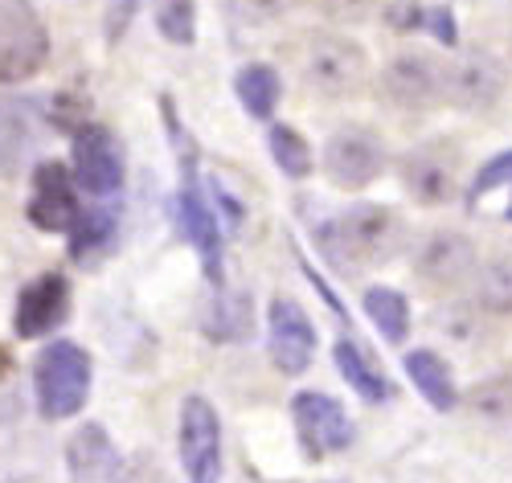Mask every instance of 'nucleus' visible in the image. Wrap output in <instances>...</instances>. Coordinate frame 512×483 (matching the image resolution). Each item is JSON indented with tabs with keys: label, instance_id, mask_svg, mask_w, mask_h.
I'll use <instances>...</instances> for the list:
<instances>
[{
	"label": "nucleus",
	"instance_id": "16",
	"mask_svg": "<svg viewBox=\"0 0 512 483\" xmlns=\"http://www.w3.org/2000/svg\"><path fill=\"white\" fill-rule=\"evenodd\" d=\"M177 222H181L185 238L197 246L209 279H218V271H222V230H218V217H213V209L205 205V197L197 193V185L181 189V197H177Z\"/></svg>",
	"mask_w": 512,
	"mask_h": 483
},
{
	"label": "nucleus",
	"instance_id": "14",
	"mask_svg": "<svg viewBox=\"0 0 512 483\" xmlns=\"http://www.w3.org/2000/svg\"><path fill=\"white\" fill-rule=\"evenodd\" d=\"M312 353H316V332L304 316V307L295 299H275L271 303V361L295 377L312 365Z\"/></svg>",
	"mask_w": 512,
	"mask_h": 483
},
{
	"label": "nucleus",
	"instance_id": "28",
	"mask_svg": "<svg viewBox=\"0 0 512 483\" xmlns=\"http://www.w3.org/2000/svg\"><path fill=\"white\" fill-rule=\"evenodd\" d=\"M156 25L173 46H189L197 37V9L193 0H156Z\"/></svg>",
	"mask_w": 512,
	"mask_h": 483
},
{
	"label": "nucleus",
	"instance_id": "25",
	"mask_svg": "<svg viewBox=\"0 0 512 483\" xmlns=\"http://www.w3.org/2000/svg\"><path fill=\"white\" fill-rule=\"evenodd\" d=\"M467 402H472L476 414H484L492 422H508L512 418V369H500L488 381H480L467 393Z\"/></svg>",
	"mask_w": 512,
	"mask_h": 483
},
{
	"label": "nucleus",
	"instance_id": "1",
	"mask_svg": "<svg viewBox=\"0 0 512 483\" xmlns=\"http://www.w3.org/2000/svg\"><path fill=\"white\" fill-rule=\"evenodd\" d=\"M320 250L340 271H365L394 258L402 246V222L386 205H357L320 226Z\"/></svg>",
	"mask_w": 512,
	"mask_h": 483
},
{
	"label": "nucleus",
	"instance_id": "22",
	"mask_svg": "<svg viewBox=\"0 0 512 483\" xmlns=\"http://www.w3.org/2000/svg\"><path fill=\"white\" fill-rule=\"evenodd\" d=\"M365 312L373 320V328L381 332V340H390V344H402L406 332H410V307L398 291L390 287H373L365 295Z\"/></svg>",
	"mask_w": 512,
	"mask_h": 483
},
{
	"label": "nucleus",
	"instance_id": "12",
	"mask_svg": "<svg viewBox=\"0 0 512 483\" xmlns=\"http://www.w3.org/2000/svg\"><path fill=\"white\" fill-rule=\"evenodd\" d=\"M504 91V66L492 54H463L443 74V99L467 111H484Z\"/></svg>",
	"mask_w": 512,
	"mask_h": 483
},
{
	"label": "nucleus",
	"instance_id": "32",
	"mask_svg": "<svg viewBox=\"0 0 512 483\" xmlns=\"http://www.w3.org/2000/svg\"><path fill=\"white\" fill-rule=\"evenodd\" d=\"M115 483H164V479L156 475V467H132V471H123Z\"/></svg>",
	"mask_w": 512,
	"mask_h": 483
},
{
	"label": "nucleus",
	"instance_id": "7",
	"mask_svg": "<svg viewBox=\"0 0 512 483\" xmlns=\"http://www.w3.org/2000/svg\"><path fill=\"white\" fill-rule=\"evenodd\" d=\"M291 418H295L300 443L312 459L336 455V451H345L353 443V422H349L345 410H340L336 398H328V393H295Z\"/></svg>",
	"mask_w": 512,
	"mask_h": 483
},
{
	"label": "nucleus",
	"instance_id": "20",
	"mask_svg": "<svg viewBox=\"0 0 512 483\" xmlns=\"http://www.w3.org/2000/svg\"><path fill=\"white\" fill-rule=\"evenodd\" d=\"M33 111L21 103H0V172H13L33 148Z\"/></svg>",
	"mask_w": 512,
	"mask_h": 483
},
{
	"label": "nucleus",
	"instance_id": "8",
	"mask_svg": "<svg viewBox=\"0 0 512 483\" xmlns=\"http://www.w3.org/2000/svg\"><path fill=\"white\" fill-rule=\"evenodd\" d=\"M29 222L46 234H62V230H74L78 222V189H74V177L62 168V164H37L33 172V185H29Z\"/></svg>",
	"mask_w": 512,
	"mask_h": 483
},
{
	"label": "nucleus",
	"instance_id": "26",
	"mask_svg": "<svg viewBox=\"0 0 512 483\" xmlns=\"http://www.w3.org/2000/svg\"><path fill=\"white\" fill-rule=\"evenodd\" d=\"M70 234H74V246H70V254H74V258H87L95 246L111 242V234H115V209H107V205L82 209Z\"/></svg>",
	"mask_w": 512,
	"mask_h": 483
},
{
	"label": "nucleus",
	"instance_id": "24",
	"mask_svg": "<svg viewBox=\"0 0 512 483\" xmlns=\"http://www.w3.org/2000/svg\"><path fill=\"white\" fill-rule=\"evenodd\" d=\"M476 291L488 312H512V254H496L476 275Z\"/></svg>",
	"mask_w": 512,
	"mask_h": 483
},
{
	"label": "nucleus",
	"instance_id": "10",
	"mask_svg": "<svg viewBox=\"0 0 512 483\" xmlns=\"http://www.w3.org/2000/svg\"><path fill=\"white\" fill-rule=\"evenodd\" d=\"M402 185L422 201V205H443L455 197L459 185V148L451 140H431L418 152L406 156L402 164Z\"/></svg>",
	"mask_w": 512,
	"mask_h": 483
},
{
	"label": "nucleus",
	"instance_id": "4",
	"mask_svg": "<svg viewBox=\"0 0 512 483\" xmlns=\"http://www.w3.org/2000/svg\"><path fill=\"white\" fill-rule=\"evenodd\" d=\"M50 58L46 25L29 0H0V82L33 78Z\"/></svg>",
	"mask_w": 512,
	"mask_h": 483
},
{
	"label": "nucleus",
	"instance_id": "15",
	"mask_svg": "<svg viewBox=\"0 0 512 483\" xmlns=\"http://www.w3.org/2000/svg\"><path fill=\"white\" fill-rule=\"evenodd\" d=\"M414 262H418V279L426 287H455L463 275H472L476 246H472V238H467V234L439 230V234H431L418 246Z\"/></svg>",
	"mask_w": 512,
	"mask_h": 483
},
{
	"label": "nucleus",
	"instance_id": "31",
	"mask_svg": "<svg viewBox=\"0 0 512 483\" xmlns=\"http://www.w3.org/2000/svg\"><path fill=\"white\" fill-rule=\"evenodd\" d=\"M324 9L332 17H365L373 9V0H324Z\"/></svg>",
	"mask_w": 512,
	"mask_h": 483
},
{
	"label": "nucleus",
	"instance_id": "3",
	"mask_svg": "<svg viewBox=\"0 0 512 483\" xmlns=\"http://www.w3.org/2000/svg\"><path fill=\"white\" fill-rule=\"evenodd\" d=\"M304 78L316 95L345 99L357 95L369 78V58L353 37L340 33H316L304 50Z\"/></svg>",
	"mask_w": 512,
	"mask_h": 483
},
{
	"label": "nucleus",
	"instance_id": "17",
	"mask_svg": "<svg viewBox=\"0 0 512 483\" xmlns=\"http://www.w3.org/2000/svg\"><path fill=\"white\" fill-rule=\"evenodd\" d=\"M66 463H70V475L78 483H95V479L119 475V451L111 447L103 426H82L66 447Z\"/></svg>",
	"mask_w": 512,
	"mask_h": 483
},
{
	"label": "nucleus",
	"instance_id": "9",
	"mask_svg": "<svg viewBox=\"0 0 512 483\" xmlns=\"http://www.w3.org/2000/svg\"><path fill=\"white\" fill-rule=\"evenodd\" d=\"M443 74L447 66L435 62L431 54H402L381 74V95L398 111H426L443 99Z\"/></svg>",
	"mask_w": 512,
	"mask_h": 483
},
{
	"label": "nucleus",
	"instance_id": "29",
	"mask_svg": "<svg viewBox=\"0 0 512 483\" xmlns=\"http://www.w3.org/2000/svg\"><path fill=\"white\" fill-rule=\"evenodd\" d=\"M295 0H230V9L238 21H250V25H267V21H279Z\"/></svg>",
	"mask_w": 512,
	"mask_h": 483
},
{
	"label": "nucleus",
	"instance_id": "30",
	"mask_svg": "<svg viewBox=\"0 0 512 483\" xmlns=\"http://www.w3.org/2000/svg\"><path fill=\"white\" fill-rule=\"evenodd\" d=\"M504 181H512V152H504V156H496L484 172H480V181H476V193H488V189H496V185H504Z\"/></svg>",
	"mask_w": 512,
	"mask_h": 483
},
{
	"label": "nucleus",
	"instance_id": "2",
	"mask_svg": "<svg viewBox=\"0 0 512 483\" xmlns=\"http://www.w3.org/2000/svg\"><path fill=\"white\" fill-rule=\"evenodd\" d=\"M37 406L46 418H70L87 406L91 393V357L87 348H78L74 340H54L41 348L37 369Z\"/></svg>",
	"mask_w": 512,
	"mask_h": 483
},
{
	"label": "nucleus",
	"instance_id": "13",
	"mask_svg": "<svg viewBox=\"0 0 512 483\" xmlns=\"http://www.w3.org/2000/svg\"><path fill=\"white\" fill-rule=\"evenodd\" d=\"M70 312V287L62 275H41L33 279L21 295H17V316L13 328L21 340H37V336H50Z\"/></svg>",
	"mask_w": 512,
	"mask_h": 483
},
{
	"label": "nucleus",
	"instance_id": "18",
	"mask_svg": "<svg viewBox=\"0 0 512 483\" xmlns=\"http://www.w3.org/2000/svg\"><path fill=\"white\" fill-rule=\"evenodd\" d=\"M250 328H254V312H250V295L242 291H218V299L205 307V332L213 340L238 344Z\"/></svg>",
	"mask_w": 512,
	"mask_h": 483
},
{
	"label": "nucleus",
	"instance_id": "6",
	"mask_svg": "<svg viewBox=\"0 0 512 483\" xmlns=\"http://www.w3.org/2000/svg\"><path fill=\"white\" fill-rule=\"evenodd\" d=\"M381 168H386V148L373 131L365 127H345L336 131L324 148V172L328 181L340 185V189H365L381 177Z\"/></svg>",
	"mask_w": 512,
	"mask_h": 483
},
{
	"label": "nucleus",
	"instance_id": "5",
	"mask_svg": "<svg viewBox=\"0 0 512 483\" xmlns=\"http://www.w3.org/2000/svg\"><path fill=\"white\" fill-rule=\"evenodd\" d=\"M181 463L189 483H218L222 475V426L205 398L181 406Z\"/></svg>",
	"mask_w": 512,
	"mask_h": 483
},
{
	"label": "nucleus",
	"instance_id": "11",
	"mask_svg": "<svg viewBox=\"0 0 512 483\" xmlns=\"http://www.w3.org/2000/svg\"><path fill=\"white\" fill-rule=\"evenodd\" d=\"M74 181L95 197H111L123 189V152L107 127L74 131Z\"/></svg>",
	"mask_w": 512,
	"mask_h": 483
},
{
	"label": "nucleus",
	"instance_id": "19",
	"mask_svg": "<svg viewBox=\"0 0 512 483\" xmlns=\"http://www.w3.org/2000/svg\"><path fill=\"white\" fill-rule=\"evenodd\" d=\"M406 373H410L414 389H418L422 398L431 402L435 410H451V406H455V385H451V373H447V365H443L435 353H426V348L410 353V357H406Z\"/></svg>",
	"mask_w": 512,
	"mask_h": 483
},
{
	"label": "nucleus",
	"instance_id": "21",
	"mask_svg": "<svg viewBox=\"0 0 512 483\" xmlns=\"http://www.w3.org/2000/svg\"><path fill=\"white\" fill-rule=\"evenodd\" d=\"M279 91H283V86H279V74L271 66L254 62V66L238 70V99H242V107L254 119H271V111L279 103Z\"/></svg>",
	"mask_w": 512,
	"mask_h": 483
},
{
	"label": "nucleus",
	"instance_id": "23",
	"mask_svg": "<svg viewBox=\"0 0 512 483\" xmlns=\"http://www.w3.org/2000/svg\"><path fill=\"white\" fill-rule=\"evenodd\" d=\"M336 365H340L345 381L361 393L365 402H386V398H390V381L365 361V353H361L353 340H340V344H336Z\"/></svg>",
	"mask_w": 512,
	"mask_h": 483
},
{
	"label": "nucleus",
	"instance_id": "33",
	"mask_svg": "<svg viewBox=\"0 0 512 483\" xmlns=\"http://www.w3.org/2000/svg\"><path fill=\"white\" fill-rule=\"evenodd\" d=\"M13 369V361H9V353H5V348H0V377H5Z\"/></svg>",
	"mask_w": 512,
	"mask_h": 483
},
{
	"label": "nucleus",
	"instance_id": "27",
	"mask_svg": "<svg viewBox=\"0 0 512 483\" xmlns=\"http://www.w3.org/2000/svg\"><path fill=\"white\" fill-rule=\"evenodd\" d=\"M271 156H275V164L287 172V177H295V181L312 172V148H308V140L295 127H271Z\"/></svg>",
	"mask_w": 512,
	"mask_h": 483
}]
</instances>
